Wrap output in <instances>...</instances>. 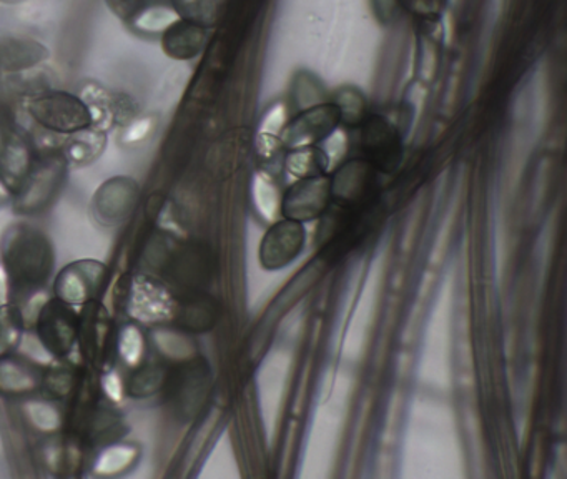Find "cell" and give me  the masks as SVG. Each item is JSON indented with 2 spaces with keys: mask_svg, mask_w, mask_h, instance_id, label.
<instances>
[{
  "mask_svg": "<svg viewBox=\"0 0 567 479\" xmlns=\"http://www.w3.org/2000/svg\"><path fill=\"white\" fill-rule=\"evenodd\" d=\"M0 249L12 285L38 288L51 276L54 248L41 230L31 225H12L2 236Z\"/></svg>",
  "mask_w": 567,
  "mask_h": 479,
  "instance_id": "1",
  "label": "cell"
},
{
  "mask_svg": "<svg viewBox=\"0 0 567 479\" xmlns=\"http://www.w3.org/2000/svg\"><path fill=\"white\" fill-rule=\"evenodd\" d=\"M25 112L48 132L71 135L94 125L87 103L79 93L41 90L25 100Z\"/></svg>",
  "mask_w": 567,
  "mask_h": 479,
  "instance_id": "2",
  "label": "cell"
},
{
  "mask_svg": "<svg viewBox=\"0 0 567 479\" xmlns=\"http://www.w3.org/2000/svg\"><path fill=\"white\" fill-rule=\"evenodd\" d=\"M68 170L69 165L62 159L61 153L38 160L12 200L16 212L22 213V215H34V213L48 208L58 196L59 190L68 176Z\"/></svg>",
  "mask_w": 567,
  "mask_h": 479,
  "instance_id": "3",
  "label": "cell"
},
{
  "mask_svg": "<svg viewBox=\"0 0 567 479\" xmlns=\"http://www.w3.org/2000/svg\"><path fill=\"white\" fill-rule=\"evenodd\" d=\"M35 325L42 346L58 358H64L78 342L81 318L68 303L48 299L35 318Z\"/></svg>",
  "mask_w": 567,
  "mask_h": 479,
  "instance_id": "4",
  "label": "cell"
},
{
  "mask_svg": "<svg viewBox=\"0 0 567 479\" xmlns=\"http://www.w3.org/2000/svg\"><path fill=\"white\" fill-rule=\"evenodd\" d=\"M105 276V266L92 259L65 266L54 283L58 299L68 305H84L92 298Z\"/></svg>",
  "mask_w": 567,
  "mask_h": 479,
  "instance_id": "5",
  "label": "cell"
},
{
  "mask_svg": "<svg viewBox=\"0 0 567 479\" xmlns=\"http://www.w3.org/2000/svg\"><path fill=\"white\" fill-rule=\"evenodd\" d=\"M34 150L24 133L8 130L0 136V179L6 185L18 192L34 166Z\"/></svg>",
  "mask_w": 567,
  "mask_h": 479,
  "instance_id": "6",
  "label": "cell"
},
{
  "mask_svg": "<svg viewBox=\"0 0 567 479\" xmlns=\"http://www.w3.org/2000/svg\"><path fill=\"white\" fill-rule=\"evenodd\" d=\"M171 295L164 286L147 276H138L132 282L128 296V315L142 323H158L172 315Z\"/></svg>",
  "mask_w": 567,
  "mask_h": 479,
  "instance_id": "7",
  "label": "cell"
},
{
  "mask_svg": "<svg viewBox=\"0 0 567 479\" xmlns=\"http://www.w3.org/2000/svg\"><path fill=\"white\" fill-rule=\"evenodd\" d=\"M51 50L32 37L0 35V73H25L44 65Z\"/></svg>",
  "mask_w": 567,
  "mask_h": 479,
  "instance_id": "8",
  "label": "cell"
},
{
  "mask_svg": "<svg viewBox=\"0 0 567 479\" xmlns=\"http://www.w3.org/2000/svg\"><path fill=\"white\" fill-rule=\"evenodd\" d=\"M165 55L174 60H192L204 50L207 30L192 19H181L161 35Z\"/></svg>",
  "mask_w": 567,
  "mask_h": 479,
  "instance_id": "9",
  "label": "cell"
},
{
  "mask_svg": "<svg viewBox=\"0 0 567 479\" xmlns=\"http://www.w3.org/2000/svg\"><path fill=\"white\" fill-rule=\"evenodd\" d=\"M44 373L31 363L12 358L11 355L0 358V396L22 398L42 388Z\"/></svg>",
  "mask_w": 567,
  "mask_h": 479,
  "instance_id": "10",
  "label": "cell"
},
{
  "mask_svg": "<svg viewBox=\"0 0 567 479\" xmlns=\"http://www.w3.org/2000/svg\"><path fill=\"white\" fill-rule=\"evenodd\" d=\"M107 145V130L91 125L71 133L62 145V159L71 166L91 165L104 153Z\"/></svg>",
  "mask_w": 567,
  "mask_h": 479,
  "instance_id": "11",
  "label": "cell"
},
{
  "mask_svg": "<svg viewBox=\"0 0 567 479\" xmlns=\"http://www.w3.org/2000/svg\"><path fill=\"white\" fill-rule=\"evenodd\" d=\"M138 185L128 176H115L102 185L97 193V208L107 218H121L137 202Z\"/></svg>",
  "mask_w": 567,
  "mask_h": 479,
  "instance_id": "12",
  "label": "cell"
},
{
  "mask_svg": "<svg viewBox=\"0 0 567 479\" xmlns=\"http://www.w3.org/2000/svg\"><path fill=\"white\" fill-rule=\"evenodd\" d=\"M181 19H184V17L174 3L168 2V0H152L128 20L127 26L137 35L157 37L167 32Z\"/></svg>",
  "mask_w": 567,
  "mask_h": 479,
  "instance_id": "13",
  "label": "cell"
},
{
  "mask_svg": "<svg viewBox=\"0 0 567 479\" xmlns=\"http://www.w3.org/2000/svg\"><path fill=\"white\" fill-rule=\"evenodd\" d=\"M138 458H141V448L135 442H112L99 452L92 465V471L101 478H114L134 468Z\"/></svg>",
  "mask_w": 567,
  "mask_h": 479,
  "instance_id": "14",
  "label": "cell"
},
{
  "mask_svg": "<svg viewBox=\"0 0 567 479\" xmlns=\"http://www.w3.org/2000/svg\"><path fill=\"white\" fill-rule=\"evenodd\" d=\"M24 416L35 431L52 435L64 426V412L52 399H29L24 405Z\"/></svg>",
  "mask_w": 567,
  "mask_h": 479,
  "instance_id": "15",
  "label": "cell"
},
{
  "mask_svg": "<svg viewBox=\"0 0 567 479\" xmlns=\"http://www.w3.org/2000/svg\"><path fill=\"white\" fill-rule=\"evenodd\" d=\"M117 353L118 358L127 368L135 369L142 366L145 355H147V338H145L141 326L127 323L118 332Z\"/></svg>",
  "mask_w": 567,
  "mask_h": 479,
  "instance_id": "16",
  "label": "cell"
},
{
  "mask_svg": "<svg viewBox=\"0 0 567 479\" xmlns=\"http://www.w3.org/2000/svg\"><path fill=\"white\" fill-rule=\"evenodd\" d=\"M24 315L16 305L0 306V358L11 355L24 333Z\"/></svg>",
  "mask_w": 567,
  "mask_h": 479,
  "instance_id": "17",
  "label": "cell"
},
{
  "mask_svg": "<svg viewBox=\"0 0 567 479\" xmlns=\"http://www.w3.org/2000/svg\"><path fill=\"white\" fill-rule=\"evenodd\" d=\"M162 383H164L162 369L155 368V366H144V368L138 366L128 379L125 389L134 398H148L161 389Z\"/></svg>",
  "mask_w": 567,
  "mask_h": 479,
  "instance_id": "18",
  "label": "cell"
},
{
  "mask_svg": "<svg viewBox=\"0 0 567 479\" xmlns=\"http://www.w3.org/2000/svg\"><path fill=\"white\" fill-rule=\"evenodd\" d=\"M74 373V369L68 368V366H54L44 373L42 388L49 393L51 399L68 398L75 386Z\"/></svg>",
  "mask_w": 567,
  "mask_h": 479,
  "instance_id": "19",
  "label": "cell"
},
{
  "mask_svg": "<svg viewBox=\"0 0 567 479\" xmlns=\"http://www.w3.org/2000/svg\"><path fill=\"white\" fill-rule=\"evenodd\" d=\"M155 126H157V120H155V116H135L132 122L122 126L118 142H121V145L127 146V149H134V146H138L142 145V143L147 142V140L154 135Z\"/></svg>",
  "mask_w": 567,
  "mask_h": 479,
  "instance_id": "20",
  "label": "cell"
},
{
  "mask_svg": "<svg viewBox=\"0 0 567 479\" xmlns=\"http://www.w3.org/2000/svg\"><path fill=\"white\" fill-rule=\"evenodd\" d=\"M148 2H152V0H105L109 10L125 23H127L138 10L144 9Z\"/></svg>",
  "mask_w": 567,
  "mask_h": 479,
  "instance_id": "21",
  "label": "cell"
},
{
  "mask_svg": "<svg viewBox=\"0 0 567 479\" xmlns=\"http://www.w3.org/2000/svg\"><path fill=\"white\" fill-rule=\"evenodd\" d=\"M102 388H104L105 395L111 398V401L118 402L124 398V383L115 371L105 373L104 378H102Z\"/></svg>",
  "mask_w": 567,
  "mask_h": 479,
  "instance_id": "22",
  "label": "cell"
},
{
  "mask_svg": "<svg viewBox=\"0 0 567 479\" xmlns=\"http://www.w3.org/2000/svg\"><path fill=\"white\" fill-rule=\"evenodd\" d=\"M12 279L4 263H0V306L8 305L11 299Z\"/></svg>",
  "mask_w": 567,
  "mask_h": 479,
  "instance_id": "23",
  "label": "cell"
},
{
  "mask_svg": "<svg viewBox=\"0 0 567 479\" xmlns=\"http://www.w3.org/2000/svg\"><path fill=\"white\" fill-rule=\"evenodd\" d=\"M14 200V192L6 185L4 180L0 179V208L9 205Z\"/></svg>",
  "mask_w": 567,
  "mask_h": 479,
  "instance_id": "24",
  "label": "cell"
},
{
  "mask_svg": "<svg viewBox=\"0 0 567 479\" xmlns=\"http://www.w3.org/2000/svg\"><path fill=\"white\" fill-rule=\"evenodd\" d=\"M0 2H16V0H0Z\"/></svg>",
  "mask_w": 567,
  "mask_h": 479,
  "instance_id": "25",
  "label": "cell"
}]
</instances>
